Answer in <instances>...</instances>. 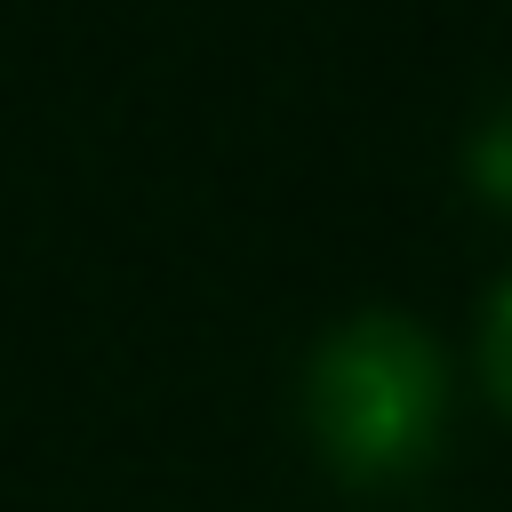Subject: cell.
I'll return each instance as SVG.
<instances>
[{
	"mask_svg": "<svg viewBox=\"0 0 512 512\" xmlns=\"http://www.w3.org/2000/svg\"><path fill=\"white\" fill-rule=\"evenodd\" d=\"M312 440L328 448L336 472L352 480H400L432 456L440 416H448V376L440 352L416 320L400 312H360L312 352Z\"/></svg>",
	"mask_w": 512,
	"mask_h": 512,
	"instance_id": "6da1fadb",
	"label": "cell"
},
{
	"mask_svg": "<svg viewBox=\"0 0 512 512\" xmlns=\"http://www.w3.org/2000/svg\"><path fill=\"white\" fill-rule=\"evenodd\" d=\"M464 168H472V184H480L496 208H512V104H496V112L472 128V152H464Z\"/></svg>",
	"mask_w": 512,
	"mask_h": 512,
	"instance_id": "7a4b0ae2",
	"label": "cell"
},
{
	"mask_svg": "<svg viewBox=\"0 0 512 512\" xmlns=\"http://www.w3.org/2000/svg\"><path fill=\"white\" fill-rule=\"evenodd\" d=\"M480 360H488V384H496V400L512 408V280L496 288V304H488V336H480Z\"/></svg>",
	"mask_w": 512,
	"mask_h": 512,
	"instance_id": "3957f363",
	"label": "cell"
}]
</instances>
